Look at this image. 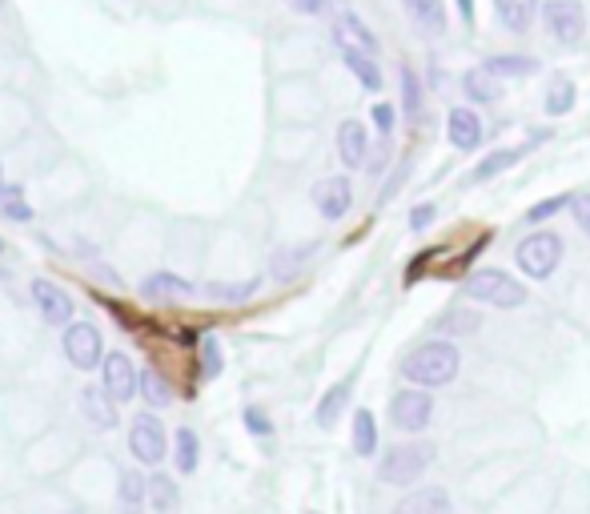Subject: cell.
Here are the masks:
<instances>
[{
  "label": "cell",
  "instance_id": "obj_1",
  "mask_svg": "<svg viewBox=\"0 0 590 514\" xmlns=\"http://www.w3.org/2000/svg\"><path fill=\"white\" fill-rule=\"evenodd\" d=\"M402 378L418 390H442L458 378L462 370V354H458V342H446V338H430L422 346H414L406 358H402Z\"/></svg>",
  "mask_w": 590,
  "mask_h": 514
},
{
  "label": "cell",
  "instance_id": "obj_2",
  "mask_svg": "<svg viewBox=\"0 0 590 514\" xmlns=\"http://www.w3.org/2000/svg\"><path fill=\"white\" fill-rule=\"evenodd\" d=\"M434 458H438V446L434 442H402V446H390L378 458V482L382 486H394V490H414V482L434 466Z\"/></svg>",
  "mask_w": 590,
  "mask_h": 514
},
{
  "label": "cell",
  "instance_id": "obj_3",
  "mask_svg": "<svg viewBox=\"0 0 590 514\" xmlns=\"http://www.w3.org/2000/svg\"><path fill=\"white\" fill-rule=\"evenodd\" d=\"M462 294L470 302H478V306H490V310H518V306H526L522 282L514 274H506V270H494V266H482V270L466 274Z\"/></svg>",
  "mask_w": 590,
  "mask_h": 514
},
{
  "label": "cell",
  "instance_id": "obj_4",
  "mask_svg": "<svg viewBox=\"0 0 590 514\" xmlns=\"http://www.w3.org/2000/svg\"><path fill=\"white\" fill-rule=\"evenodd\" d=\"M562 249H566V245H562V237H558L554 229H534V233H526V237L518 241L514 262H518V270H522L526 278L542 282V278H550V274L558 270Z\"/></svg>",
  "mask_w": 590,
  "mask_h": 514
},
{
  "label": "cell",
  "instance_id": "obj_5",
  "mask_svg": "<svg viewBox=\"0 0 590 514\" xmlns=\"http://www.w3.org/2000/svg\"><path fill=\"white\" fill-rule=\"evenodd\" d=\"M390 422L402 434H422L434 422V394L418 390V386H406V390L390 394Z\"/></svg>",
  "mask_w": 590,
  "mask_h": 514
},
{
  "label": "cell",
  "instance_id": "obj_6",
  "mask_svg": "<svg viewBox=\"0 0 590 514\" xmlns=\"http://www.w3.org/2000/svg\"><path fill=\"white\" fill-rule=\"evenodd\" d=\"M542 29L558 45H578L586 33V13L578 0H546L542 5Z\"/></svg>",
  "mask_w": 590,
  "mask_h": 514
},
{
  "label": "cell",
  "instance_id": "obj_7",
  "mask_svg": "<svg viewBox=\"0 0 590 514\" xmlns=\"http://www.w3.org/2000/svg\"><path fill=\"white\" fill-rule=\"evenodd\" d=\"M65 354L77 370H97L105 366V342H101V330L93 322H73L65 330Z\"/></svg>",
  "mask_w": 590,
  "mask_h": 514
},
{
  "label": "cell",
  "instance_id": "obj_8",
  "mask_svg": "<svg viewBox=\"0 0 590 514\" xmlns=\"http://www.w3.org/2000/svg\"><path fill=\"white\" fill-rule=\"evenodd\" d=\"M129 450H133V458H137V462H145V466H157V462L169 454V438H165V426H161V418H153V414H141V418L133 422V430H129Z\"/></svg>",
  "mask_w": 590,
  "mask_h": 514
},
{
  "label": "cell",
  "instance_id": "obj_9",
  "mask_svg": "<svg viewBox=\"0 0 590 514\" xmlns=\"http://www.w3.org/2000/svg\"><path fill=\"white\" fill-rule=\"evenodd\" d=\"M101 374H105V382H101V386L109 390V398H113V402H129L133 394H141V374L133 370L129 354H105Z\"/></svg>",
  "mask_w": 590,
  "mask_h": 514
},
{
  "label": "cell",
  "instance_id": "obj_10",
  "mask_svg": "<svg viewBox=\"0 0 590 514\" xmlns=\"http://www.w3.org/2000/svg\"><path fill=\"white\" fill-rule=\"evenodd\" d=\"M314 205L326 221H342L354 209V185L346 177H326L314 185Z\"/></svg>",
  "mask_w": 590,
  "mask_h": 514
},
{
  "label": "cell",
  "instance_id": "obj_11",
  "mask_svg": "<svg viewBox=\"0 0 590 514\" xmlns=\"http://www.w3.org/2000/svg\"><path fill=\"white\" fill-rule=\"evenodd\" d=\"M33 302L41 306V318L49 322V326H73V298L61 290V286H53L49 278H37L33 282Z\"/></svg>",
  "mask_w": 590,
  "mask_h": 514
},
{
  "label": "cell",
  "instance_id": "obj_12",
  "mask_svg": "<svg viewBox=\"0 0 590 514\" xmlns=\"http://www.w3.org/2000/svg\"><path fill=\"white\" fill-rule=\"evenodd\" d=\"M446 137H450V145L458 153H474L482 145V121H478V113L466 109V105H454L446 113Z\"/></svg>",
  "mask_w": 590,
  "mask_h": 514
},
{
  "label": "cell",
  "instance_id": "obj_13",
  "mask_svg": "<svg viewBox=\"0 0 590 514\" xmlns=\"http://www.w3.org/2000/svg\"><path fill=\"white\" fill-rule=\"evenodd\" d=\"M394 514H454V498L446 486H414L394 506Z\"/></svg>",
  "mask_w": 590,
  "mask_h": 514
},
{
  "label": "cell",
  "instance_id": "obj_14",
  "mask_svg": "<svg viewBox=\"0 0 590 514\" xmlns=\"http://www.w3.org/2000/svg\"><path fill=\"white\" fill-rule=\"evenodd\" d=\"M334 41H338L342 53H366V57L378 53V37H374V33L366 29V21L354 17V13H342V17H338V25H334Z\"/></svg>",
  "mask_w": 590,
  "mask_h": 514
},
{
  "label": "cell",
  "instance_id": "obj_15",
  "mask_svg": "<svg viewBox=\"0 0 590 514\" xmlns=\"http://www.w3.org/2000/svg\"><path fill=\"white\" fill-rule=\"evenodd\" d=\"M338 153H342V165L346 169H362L366 157H370V137H366V125L362 121H342L338 129Z\"/></svg>",
  "mask_w": 590,
  "mask_h": 514
},
{
  "label": "cell",
  "instance_id": "obj_16",
  "mask_svg": "<svg viewBox=\"0 0 590 514\" xmlns=\"http://www.w3.org/2000/svg\"><path fill=\"white\" fill-rule=\"evenodd\" d=\"M494 13L506 33L522 37V33H530V25L538 17V0H494Z\"/></svg>",
  "mask_w": 590,
  "mask_h": 514
},
{
  "label": "cell",
  "instance_id": "obj_17",
  "mask_svg": "<svg viewBox=\"0 0 590 514\" xmlns=\"http://www.w3.org/2000/svg\"><path fill=\"white\" fill-rule=\"evenodd\" d=\"M81 410H85L89 426H97V430H113V426H117V402L109 398L105 386H89V390L81 394Z\"/></svg>",
  "mask_w": 590,
  "mask_h": 514
},
{
  "label": "cell",
  "instance_id": "obj_18",
  "mask_svg": "<svg viewBox=\"0 0 590 514\" xmlns=\"http://www.w3.org/2000/svg\"><path fill=\"white\" fill-rule=\"evenodd\" d=\"M402 5H406L410 21L422 33H430V37H442L446 33V5H442V0H402Z\"/></svg>",
  "mask_w": 590,
  "mask_h": 514
},
{
  "label": "cell",
  "instance_id": "obj_19",
  "mask_svg": "<svg viewBox=\"0 0 590 514\" xmlns=\"http://www.w3.org/2000/svg\"><path fill=\"white\" fill-rule=\"evenodd\" d=\"M350 398H354V382L346 378V382H338V386H330L326 394H322V402H318V410H314V418H318V426L322 430H330L342 414H346V406H350Z\"/></svg>",
  "mask_w": 590,
  "mask_h": 514
},
{
  "label": "cell",
  "instance_id": "obj_20",
  "mask_svg": "<svg viewBox=\"0 0 590 514\" xmlns=\"http://www.w3.org/2000/svg\"><path fill=\"white\" fill-rule=\"evenodd\" d=\"M318 253V245H298V249H277L273 253V278L277 282H289V278H298L302 270H306V262H310V257Z\"/></svg>",
  "mask_w": 590,
  "mask_h": 514
},
{
  "label": "cell",
  "instance_id": "obj_21",
  "mask_svg": "<svg viewBox=\"0 0 590 514\" xmlns=\"http://www.w3.org/2000/svg\"><path fill=\"white\" fill-rule=\"evenodd\" d=\"M478 326H482V318L474 314V310H466V306H454V310H446L438 322H434V330H438V338H466V334H478Z\"/></svg>",
  "mask_w": 590,
  "mask_h": 514
},
{
  "label": "cell",
  "instance_id": "obj_22",
  "mask_svg": "<svg viewBox=\"0 0 590 514\" xmlns=\"http://www.w3.org/2000/svg\"><path fill=\"white\" fill-rule=\"evenodd\" d=\"M173 462H177L181 474H193L201 466V438H197L193 426H177V434H173Z\"/></svg>",
  "mask_w": 590,
  "mask_h": 514
},
{
  "label": "cell",
  "instance_id": "obj_23",
  "mask_svg": "<svg viewBox=\"0 0 590 514\" xmlns=\"http://www.w3.org/2000/svg\"><path fill=\"white\" fill-rule=\"evenodd\" d=\"M141 290H145V298H153V302H177V298H189V282L185 278H177V274H149L145 282H141Z\"/></svg>",
  "mask_w": 590,
  "mask_h": 514
},
{
  "label": "cell",
  "instance_id": "obj_24",
  "mask_svg": "<svg viewBox=\"0 0 590 514\" xmlns=\"http://www.w3.org/2000/svg\"><path fill=\"white\" fill-rule=\"evenodd\" d=\"M482 69L498 81V77H534L538 73V61L534 57H514V53H498V57H486Z\"/></svg>",
  "mask_w": 590,
  "mask_h": 514
},
{
  "label": "cell",
  "instance_id": "obj_25",
  "mask_svg": "<svg viewBox=\"0 0 590 514\" xmlns=\"http://www.w3.org/2000/svg\"><path fill=\"white\" fill-rule=\"evenodd\" d=\"M462 89H466V97L474 101V105H494L498 97H502V89H498V81L478 65V69H470L466 77H462Z\"/></svg>",
  "mask_w": 590,
  "mask_h": 514
},
{
  "label": "cell",
  "instance_id": "obj_26",
  "mask_svg": "<svg viewBox=\"0 0 590 514\" xmlns=\"http://www.w3.org/2000/svg\"><path fill=\"white\" fill-rule=\"evenodd\" d=\"M354 454L358 458H374L378 454V418L366 406L354 414Z\"/></svg>",
  "mask_w": 590,
  "mask_h": 514
},
{
  "label": "cell",
  "instance_id": "obj_27",
  "mask_svg": "<svg viewBox=\"0 0 590 514\" xmlns=\"http://www.w3.org/2000/svg\"><path fill=\"white\" fill-rule=\"evenodd\" d=\"M518 157H522V149H494L486 161H478V165L470 169V181H490V177H498V173L514 169V165H518Z\"/></svg>",
  "mask_w": 590,
  "mask_h": 514
},
{
  "label": "cell",
  "instance_id": "obj_28",
  "mask_svg": "<svg viewBox=\"0 0 590 514\" xmlns=\"http://www.w3.org/2000/svg\"><path fill=\"white\" fill-rule=\"evenodd\" d=\"M342 57H346V69L362 81V89L382 93V69H378V61H374V57H366V53H342Z\"/></svg>",
  "mask_w": 590,
  "mask_h": 514
},
{
  "label": "cell",
  "instance_id": "obj_29",
  "mask_svg": "<svg viewBox=\"0 0 590 514\" xmlns=\"http://www.w3.org/2000/svg\"><path fill=\"white\" fill-rule=\"evenodd\" d=\"M181 490L169 474H149V502H153V514H169L177 506Z\"/></svg>",
  "mask_w": 590,
  "mask_h": 514
},
{
  "label": "cell",
  "instance_id": "obj_30",
  "mask_svg": "<svg viewBox=\"0 0 590 514\" xmlns=\"http://www.w3.org/2000/svg\"><path fill=\"white\" fill-rule=\"evenodd\" d=\"M0 217L5 221H33V205L25 201V189L0 185Z\"/></svg>",
  "mask_w": 590,
  "mask_h": 514
},
{
  "label": "cell",
  "instance_id": "obj_31",
  "mask_svg": "<svg viewBox=\"0 0 590 514\" xmlns=\"http://www.w3.org/2000/svg\"><path fill=\"white\" fill-rule=\"evenodd\" d=\"M574 81H566V77H554L550 81V89H546V113L550 117H566L570 109H574Z\"/></svg>",
  "mask_w": 590,
  "mask_h": 514
},
{
  "label": "cell",
  "instance_id": "obj_32",
  "mask_svg": "<svg viewBox=\"0 0 590 514\" xmlns=\"http://www.w3.org/2000/svg\"><path fill=\"white\" fill-rule=\"evenodd\" d=\"M117 498L125 506H141L149 498V478L141 470H121V482H117Z\"/></svg>",
  "mask_w": 590,
  "mask_h": 514
},
{
  "label": "cell",
  "instance_id": "obj_33",
  "mask_svg": "<svg viewBox=\"0 0 590 514\" xmlns=\"http://www.w3.org/2000/svg\"><path fill=\"white\" fill-rule=\"evenodd\" d=\"M398 77H402V113L414 121L422 113V81H418V73L410 65H402Z\"/></svg>",
  "mask_w": 590,
  "mask_h": 514
},
{
  "label": "cell",
  "instance_id": "obj_34",
  "mask_svg": "<svg viewBox=\"0 0 590 514\" xmlns=\"http://www.w3.org/2000/svg\"><path fill=\"white\" fill-rule=\"evenodd\" d=\"M141 398H145L153 410H161V406L173 402V390H169V382H165L157 370H145V374H141Z\"/></svg>",
  "mask_w": 590,
  "mask_h": 514
},
{
  "label": "cell",
  "instance_id": "obj_35",
  "mask_svg": "<svg viewBox=\"0 0 590 514\" xmlns=\"http://www.w3.org/2000/svg\"><path fill=\"white\" fill-rule=\"evenodd\" d=\"M570 205H574V197H570V193H554V197H546V201L530 205V209H526V221H530V225H542V221L558 217V213H562V209H570Z\"/></svg>",
  "mask_w": 590,
  "mask_h": 514
},
{
  "label": "cell",
  "instance_id": "obj_36",
  "mask_svg": "<svg viewBox=\"0 0 590 514\" xmlns=\"http://www.w3.org/2000/svg\"><path fill=\"white\" fill-rule=\"evenodd\" d=\"M257 294V282H237V286H209V298L213 302H229V306H237V302H249Z\"/></svg>",
  "mask_w": 590,
  "mask_h": 514
},
{
  "label": "cell",
  "instance_id": "obj_37",
  "mask_svg": "<svg viewBox=\"0 0 590 514\" xmlns=\"http://www.w3.org/2000/svg\"><path fill=\"white\" fill-rule=\"evenodd\" d=\"M197 354H201V382L217 378V374H221V366H225V358H221V346H217V338H205Z\"/></svg>",
  "mask_w": 590,
  "mask_h": 514
},
{
  "label": "cell",
  "instance_id": "obj_38",
  "mask_svg": "<svg viewBox=\"0 0 590 514\" xmlns=\"http://www.w3.org/2000/svg\"><path fill=\"white\" fill-rule=\"evenodd\" d=\"M241 418H245V430H249V434H257V438H269V434H273V422H269V414H265V410L249 406Z\"/></svg>",
  "mask_w": 590,
  "mask_h": 514
},
{
  "label": "cell",
  "instance_id": "obj_39",
  "mask_svg": "<svg viewBox=\"0 0 590 514\" xmlns=\"http://www.w3.org/2000/svg\"><path fill=\"white\" fill-rule=\"evenodd\" d=\"M434 217H438V209H434L430 201H422V205H414V209H410V229H414V233H422Z\"/></svg>",
  "mask_w": 590,
  "mask_h": 514
},
{
  "label": "cell",
  "instance_id": "obj_40",
  "mask_svg": "<svg viewBox=\"0 0 590 514\" xmlns=\"http://www.w3.org/2000/svg\"><path fill=\"white\" fill-rule=\"evenodd\" d=\"M570 209H574V221H578V229L590 237V193H578Z\"/></svg>",
  "mask_w": 590,
  "mask_h": 514
},
{
  "label": "cell",
  "instance_id": "obj_41",
  "mask_svg": "<svg viewBox=\"0 0 590 514\" xmlns=\"http://www.w3.org/2000/svg\"><path fill=\"white\" fill-rule=\"evenodd\" d=\"M285 5L293 13H302V17H322L326 13V0H285Z\"/></svg>",
  "mask_w": 590,
  "mask_h": 514
},
{
  "label": "cell",
  "instance_id": "obj_42",
  "mask_svg": "<svg viewBox=\"0 0 590 514\" xmlns=\"http://www.w3.org/2000/svg\"><path fill=\"white\" fill-rule=\"evenodd\" d=\"M394 121H398L394 105H374V125H378L382 133H394Z\"/></svg>",
  "mask_w": 590,
  "mask_h": 514
},
{
  "label": "cell",
  "instance_id": "obj_43",
  "mask_svg": "<svg viewBox=\"0 0 590 514\" xmlns=\"http://www.w3.org/2000/svg\"><path fill=\"white\" fill-rule=\"evenodd\" d=\"M458 17H462L466 25H474V0H458Z\"/></svg>",
  "mask_w": 590,
  "mask_h": 514
},
{
  "label": "cell",
  "instance_id": "obj_44",
  "mask_svg": "<svg viewBox=\"0 0 590 514\" xmlns=\"http://www.w3.org/2000/svg\"><path fill=\"white\" fill-rule=\"evenodd\" d=\"M5 278H9V270H5V266H0V282H5Z\"/></svg>",
  "mask_w": 590,
  "mask_h": 514
},
{
  "label": "cell",
  "instance_id": "obj_45",
  "mask_svg": "<svg viewBox=\"0 0 590 514\" xmlns=\"http://www.w3.org/2000/svg\"><path fill=\"white\" fill-rule=\"evenodd\" d=\"M0 185H5V169H0Z\"/></svg>",
  "mask_w": 590,
  "mask_h": 514
},
{
  "label": "cell",
  "instance_id": "obj_46",
  "mask_svg": "<svg viewBox=\"0 0 590 514\" xmlns=\"http://www.w3.org/2000/svg\"><path fill=\"white\" fill-rule=\"evenodd\" d=\"M0 253H5V241H0Z\"/></svg>",
  "mask_w": 590,
  "mask_h": 514
},
{
  "label": "cell",
  "instance_id": "obj_47",
  "mask_svg": "<svg viewBox=\"0 0 590 514\" xmlns=\"http://www.w3.org/2000/svg\"><path fill=\"white\" fill-rule=\"evenodd\" d=\"M310 514H318V510H310Z\"/></svg>",
  "mask_w": 590,
  "mask_h": 514
}]
</instances>
